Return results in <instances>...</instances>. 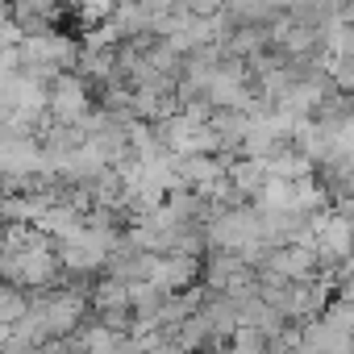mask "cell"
<instances>
[{
	"instance_id": "cell-2",
	"label": "cell",
	"mask_w": 354,
	"mask_h": 354,
	"mask_svg": "<svg viewBox=\"0 0 354 354\" xmlns=\"http://www.w3.org/2000/svg\"><path fill=\"white\" fill-rule=\"evenodd\" d=\"M42 308V325H46V333L50 337H63V333H71L75 325H80V317H84V296H75V292H59L55 300H46V304H38Z\"/></svg>"
},
{
	"instance_id": "cell-5",
	"label": "cell",
	"mask_w": 354,
	"mask_h": 354,
	"mask_svg": "<svg viewBox=\"0 0 354 354\" xmlns=\"http://www.w3.org/2000/svg\"><path fill=\"white\" fill-rule=\"evenodd\" d=\"M0 196H5V188H0Z\"/></svg>"
},
{
	"instance_id": "cell-3",
	"label": "cell",
	"mask_w": 354,
	"mask_h": 354,
	"mask_svg": "<svg viewBox=\"0 0 354 354\" xmlns=\"http://www.w3.org/2000/svg\"><path fill=\"white\" fill-rule=\"evenodd\" d=\"M92 304L100 308V313H109V308H129V283H121V279H104L96 292H92Z\"/></svg>"
},
{
	"instance_id": "cell-4",
	"label": "cell",
	"mask_w": 354,
	"mask_h": 354,
	"mask_svg": "<svg viewBox=\"0 0 354 354\" xmlns=\"http://www.w3.org/2000/svg\"><path fill=\"white\" fill-rule=\"evenodd\" d=\"M133 354H146V350H133Z\"/></svg>"
},
{
	"instance_id": "cell-1",
	"label": "cell",
	"mask_w": 354,
	"mask_h": 354,
	"mask_svg": "<svg viewBox=\"0 0 354 354\" xmlns=\"http://www.w3.org/2000/svg\"><path fill=\"white\" fill-rule=\"evenodd\" d=\"M88 84L71 71H59L50 84H46V113L55 121H67V125H80L88 117Z\"/></svg>"
}]
</instances>
